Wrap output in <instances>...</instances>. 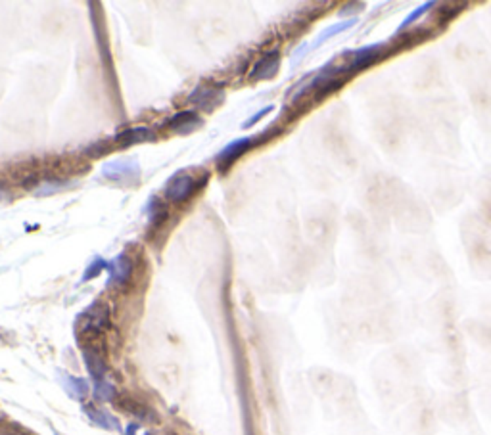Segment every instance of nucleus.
I'll return each instance as SVG.
<instances>
[{
	"instance_id": "1",
	"label": "nucleus",
	"mask_w": 491,
	"mask_h": 435,
	"mask_svg": "<svg viewBox=\"0 0 491 435\" xmlns=\"http://www.w3.org/2000/svg\"><path fill=\"white\" fill-rule=\"evenodd\" d=\"M200 184H196V179L194 177H189V175H179L167 184L165 188V196L169 197L171 202H184L186 197H190L194 194V190L198 188Z\"/></svg>"
},
{
	"instance_id": "2",
	"label": "nucleus",
	"mask_w": 491,
	"mask_h": 435,
	"mask_svg": "<svg viewBox=\"0 0 491 435\" xmlns=\"http://www.w3.org/2000/svg\"><path fill=\"white\" fill-rule=\"evenodd\" d=\"M248 146H250V140H248V138H242V140L234 142V144H231L229 148H224L223 152L219 154V160L224 162V165H231V162H234L238 155H242L248 150Z\"/></svg>"
},
{
	"instance_id": "3",
	"label": "nucleus",
	"mask_w": 491,
	"mask_h": 435,
	"mask_svg": "<svg viewBox=\"0 0 491 435\" xmlns=\"http://www.w3.org/2000/svg\"><path fill=\"white\" fill-rule=\"evenodd\" d=\"M131 274V261L127 257H117L112 264V278L117 282H123Z\"/></svg>"
}]
</instances>
